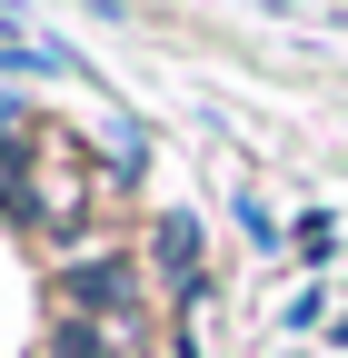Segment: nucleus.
<instances>
[{"instance_id": "obj_1", "label": "nucleus", "mask_w": 348, "mask_h": 358, "mask_svg": "<svg viewBox=\"0 0 348 358\" xmlns=\"http://www.w3.org/2000/svg\"><path fill=\"white\" fill-rule=\"evenodd\" d=\"M60 308H80V319H129V308H140V249L60 259Z\"/></svg>"}, {"instance_id": "obj_2", "label": "nucleus", "mask_w": 348, "mask_h": 358, "mask_svg": "<svg viewBox=\"0 0 348 358\" xmlns=\"http://www.w3.org/2000/svg\"><path fill=\"white\" fill-rule=\"evenodd\" d=\"M150 259H159V279H169V299H180V308H199V299H209L199 219H159V229H150Z\"/></svg>"}, {"instance_id": "obj_3", "label": "nucleus", "mask_w": 348, "mask_h": 358, "mask_svg": "<svg viewBox=\"0 0 348 358\" xmlns=\"http://www.w3.org/2000/svg\"><path fill=\"white\" fill-rule=\"evenodd\" d=\"M50 358H119V348H110L100 319H60V348H50Z\"/></svg>"}, {"instance_id": "obj_4", "label": "nucleus", "mask_w": 348, "mask_h": 358, "mask_svg": "<svg viewBox=\"0 0 348 358\" xmlns=\"http://www.w3.org/2000/svg\"><path fill=\"white\" fill-rule=\"evenodd\" d=\"M110 159H119L110 179H140V159H150V129H129V120H119V129H110Z\"/></svg>"}, {"instance_id": "obj_5", "label": "nucleus", "mask_w": 348, "mask_h": 358, "mask_svg": "<svg viewBox=\"0 0 348 358\" xmlns=\"http://www.w3.org/2000/svg\"><path fill=\"white\" fill-rule=\"evenodd\" d=\"M338 348H348V319H338Z\"/></svg>"}]
</instances>
